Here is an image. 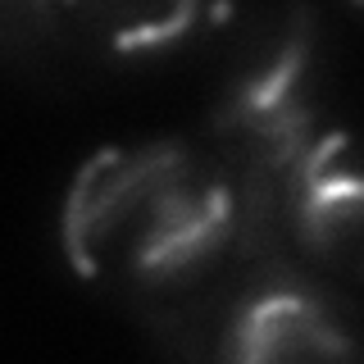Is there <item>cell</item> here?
I'll return each instance as SVG.
<instances>
[{"instance_id": "obj_1", "label": "cell", "mask_w": 364, "mask_h": 364, "mask_svg": "<svg viewBox=\"0 0 364 364\" xmlns=\"http://www.w3.org/2000/svg\"><path fill=\"white\" fill-rule=\"evenodd\" d=\"M60 237L77 278L155 328L242 264V200L210 146H105L77 168Z\"/></svg>"}, {"instance_id": "obj_2", "label": "cell", "mask_w": 364, "mask_h": 364, "mask_svg": "<svg viewBox=\"0 0 364 364\" xmlns=\"http://www.w3.org/2000/svg\"><path fill=\"white\" fill-rule=\"evenodd\" d=\"M55 41L100 55H151L182 41L200 18V0H50Z\"/></svg>"}]
</instances>
